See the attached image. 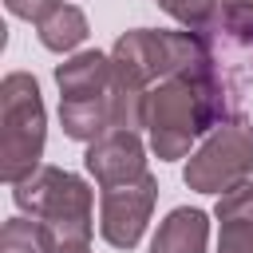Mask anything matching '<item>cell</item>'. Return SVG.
Instances as JSON below:
<instances>
[{
    "label": "cell",
    "instance_id": "cell-1",
    "mask_svg": "<svg viewBox=\"0 0 253 253\" xmlns=\"http://www.w3.org/2000/svg\"><path fill=\"white\" fill-rule=\"evenodd\" d=\"M225 119V91L217 75V59L174 71L158 79L146 95V134L150 150L162 162L186 158L190 142L210 134Z\"/></svg>",
    "mask_w": 253,
    "mask_h": 253
},
{
    "label": "cell",
    "instance_id": "cell-2",
    "mask_svg": "<svg viewBox=\"0 0 253 253\" xmlns=\"http://www.w3.org/2000/svg\"><path fill=\"white\" fill-rule=\"evenodd\" d=\"M12 198L24 213L40 217L51 229L55 249L63 245H91L95 213H91V186L59 166H40L24 182L12 186Z\"/></svg>",
    "mask_w": 253,
    "mask_h": 253
},
{
    "label": "cell",
    "instance_id": "cell-3",
    "mask_svg": "<svg viewBox=\"0 0 253 253\" xmlns=\"http://www.w3.org/2000/svg\"><path fill=\"white\" fill-rule=\"evenodd\" d=\"M47 138V115L40 83L28 71H12L0 83V178L8 186L40 170Z\"/></svg>",
    "mask_w": 253,
    "mask_h": 253
},
{
    "label": "cell",
    "instance_id": "cell-4",
    "mask_svg": "<svg viewBox=\"0 0 253 253\" xmlns=\"http://www.w3.org/2000/svg\"><path fill=\"white\" fill-rule=\"evenodd\" d=\"M59 83V126L75 142H95L111 130V55L79 51L55 67Z\"/></svg>",
    "mask_w": 253,
    "mask_h": 253
},
{
    "label": "cell",
    "instance_id": "cell-5",
    "mask_svg": "<svg viewBox=\"0 0 253 253\" xmlns=\"http://www.w3.org/2000/svg\"><path fill=\"white\" fill-rule=\"evenodd\" d=\"M253 174V126L245 119H221L206 142L190 154L182 178L198 194H225Z\"/></svg>",
    "mask_w": 253,
    "mask_h": 253
},
{
    "label": "cell",
    "instance_id": "cell-6",
    "mask_svg": "<svg viewBox=\"0 0 253 253\" xmlns=\"http://www.w3.org/2000/svg\"><path fill=\"white\" fill-rule=\"evenodd\" d=\"M154 202H158V178L154 174H142L134 182H119V186H103L99 233L115 249H134L142 241V229L150 221Z\"/></svg>",
    "mask_w": 253,
    "mask_h": 253
},
{
    "label": "cell",
    "instance_id": "cell-7",
    "mask_svg": "<svg viewBox=\"0 0 253 253\" xmlns=\"http://www.w3.org/2000/svg\"><path fill=\"white\" fill-rule=\"evenodd\" d=\"M83 166H87V174H91L99 186L134 182V178L146 174V146H142L138 130L111 126V130H103L95 142H87Z\"/></svg>",
    "mask_w": 253,
    "mask_h": 253
},
{
    "label": "cell",
    "instance_id": "cell-8",
    "mask_svg": "<svg viewBox=\"0 0 253 253\" xmlns=\"http://www.w3.org/2000/svg\"><path fill=\"white\" fill-rule=\"evenodd\" d=\"M217 253H253V182L217 194Z\"/></svg>",
    "mask_w": 253,
    "mask_h": 253
},
{
    "label": "cell",
    "instance_id": "cell-9",
    "mask_svg": "<svg viewBox=\"0 0 253 253\" xmlns=\"http://www.w3.org/2000/svg\"><path fill=\"white\" fill-rule=\"evenodd\" d=\"M206 241H210V217L202 210L178 206L158 225L150 253H206Z\"/></svg>",
    "mask_w": 253,
    "mask_h": 253
},
{
    "label": "cell",
    "instance_id": "cell-10",
    "mask_svg": "<svg viewBox=\"0 0 253 253\" xmlns=\"http://www.w3.org/2000/svg\"><path fill=\"white\" fill-rule=\"evenodd\" d=\"M36 28H40V43H43L47 51H59V55H63V51H75V47L87 40V32H91V28H87V16H83L75 4H55Z\"/></svg>",
    "mask_w": 253,
    "mask_h": 253
},
{
    "label": "cell",
    "instance_id": "cell-11",
    "mask_svg": "<svg viewBox=\"0 0 253 253\" xmlns=\"http://www.w3.org/2000/svg\"><path fill=\"white\" fill-rule=\"evenodd\" d=\"M0 253H55V241L40 217H8L0 229Z\"/></svg>",
    "mask_w": 253,
    "mask_h": 253
},
{
    "label": "cell",
    "instance_id": "cell-12",
    "mask_svg": "<svg viewBox=\"0 0 253 253\" xmlns=\"http://www.w3.org/2000/svg\"><path fill=\"white\" fill-rule=\"evenodd\" d=\"M217 4L221 0H158L162 12H170L182 28H194V32H206L217 24Z\"/></svg>",
    "mask_w": 253,
    "mask_h": 253
},
{
    "label": "cell",
    "instance_id": "cell-13",
    "mask_svg": "<svg viewBox=\"0 0 253 253\" xmlns=\"http://www.w3.org/2000/svg\"><path fill=\"white\" fill-rule=\"evenodd\" d=\"M217 24L233 40L253 43V0H221L217 4Z\"/></svg>",
    "mask_w": 253,
    "mask_h": 253
},
{
    "label": "cell",
    "instance_id": "cell-14",
    "mask_svg": "<svg viewBox=\"0 0 253 253\" xmlns=\"http://www.w3.org/2000/svg\"><path fill=\"white\" fill-rule=\"evenodd\" d=\"M4 4H8L12 16H20V20H36V24H40L59 0H4Z\"/></svg>",
    "mask_w": 253,
    "mask_h": 253
},
{
    "label": "cell",
    "instance_id": "cell-15",
    "mask_svg": "<svg viewBox=\"0 0 253 253\" xmlns=\"http://www.w3.org/2000/svg\"><path fill=\"white\" fill-rule=\"evenodd\" d=\"M55 253H91V245H63V249H55Z\"/></svg>",
    "mask_w": 253,
    "mask_h": 253
}]
</instances>
